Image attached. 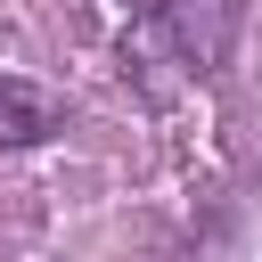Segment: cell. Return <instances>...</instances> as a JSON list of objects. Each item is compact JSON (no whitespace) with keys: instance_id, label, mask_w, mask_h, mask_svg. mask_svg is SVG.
<instances>
[{"instance_id":"1","label":"cell","mask_w":262,"mask_h":262,"mask_svg":"<svg viewBox=\"0 0 262 262\" xmlns=\"http://www.w3.org/2000/svg\"><path fill=\"white\" fill-rule=\"evenodd\" d=\"M237 33H246V0H131L123 74L147 82V90L213 82L237 57Z\"/></svg>"},{"instance_id":"2","label":"cell","mask_w":262,"mask_h":262,"mask_svg":"<svg viewBox=\"0 0 262 262\" xmlns=\"http://www.w3.org/2000/svg\"><path fill=\"white\" fill-rule=\"evenodd\" d=\"M66 123H74V106H66L57 90H41V82H25V74H0V156L49 147Z\"/></svg>"}]
</instances>
